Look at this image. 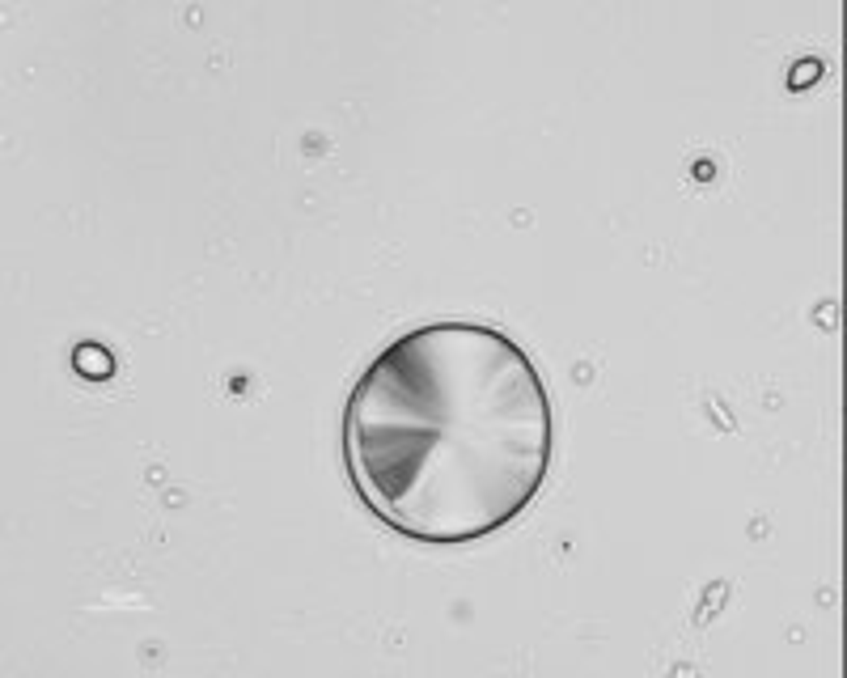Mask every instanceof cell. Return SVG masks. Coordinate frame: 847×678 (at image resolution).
<instances>
[{"instance_id":"cell-1","label":"cell","mask_w":847,"mask_h":678,"mask_svg":"<svg viewBox=\"0 0 847 678\" xmlns=\"http://www.w3.org/2000/svg\"><path fill=\"white\" fill-rule=\"evenodd\" d=\"M551 395L500 327L441 318L390 339L344 407V462L365 509L411 543H479L543 492Z\"/></svg>"},{"instance_id":"cell-2","label":"cell","mask_w":847,"mask_h":678,"mask_svg":"<svg viewBox=\"0 0 847 678\" xmlns=\"http://www.w3.org/2000/svg\"><path fill=\"white\" fill-rule=\"evenodd\" d=\"M72 369H77L81 378L102 382V378H111V373H115V356L106 352L102 344H77V352H72Z\"/></svg>"},{"instance_id":"cell-3","label":"cell","mask_w":847,"mask_h":678,"mask_svg":"<svg viewBox=\"0 0 847 678\" xmlns=\"http://www.w3.org/2000/svg\"><path fill=\"white\" fill-rule=\"evenodd\" d=\"M818 73H822V64H818V60H805V64H801V73H792V77H788V85H792V89H797V85H809Z\"/></svg>"}]
</instances>
